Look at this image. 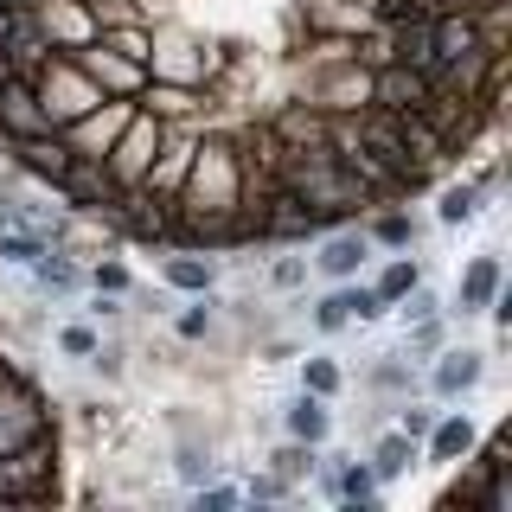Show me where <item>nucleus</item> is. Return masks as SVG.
<instances>
[{
    "instance_id": "obj_1",
    "label": "nucleus",
    "mask_w": 512,
    "mask_h": 512,
    "mask_svg": "<svg viewBox=\"0 0 512 512\" xmlns=\"http://www.w3.org/2000/svg\"><path fill=\"white\" fill-rule=\"evenodd\" d=\"M314 58L301 64L295 96L314 103L320 116H352V109L372 103V64L352 52V39H308Z\"/></svg>"
},
{
    "instance_id": "obj_2",
    "label": "nucleus",
    "mask_w": 512,
    "mask_h": 512,
    "mask_svg": "<svg viewBox=\"0 0 512 512\" xmlns=\"http://www.w3.org/2000/svg\"><path fill=\"white\" fill-rule=\"evenodd\" d=\"M154 45H148V77H160V84H192V90H212L218 71L231 64L237 52L218 39H205V32H192L180 20H148Z\"/></svg>"
},
{
    "instance_id": "obj_3",
    "label": "nucleus",
    "mask_w": 512,
    "mask_h": 512,
    "mask_svg": "<svg viewBox=\"0 0 512 512\" xmlns=\"http://www.w3.org/2000/svg\"><path fill=\"white\" fill-rule=\"evenodd\" d=\"M32 96H39V109H45V122L52 128H64V122H77L84 109H96L103 103V90H96V77L77 64L71 52H52L32 71Z\"/></svg>"
},
{
    "instance_id": "obj_4",
    "label": "nucleus",
    "mask_w": 512,
    "mask_h": 512,
    "mask_svg": "<svg viewBox=\"0 0 512 512\" xmlns=\"http://www.w3.org/2000/svg\"><path fill=\"white\" fill-rule=\"evenodd\" d=\"M52 429V410H45V391L26 378L20 359H0V455L26 448L32 436Z\"/></svg>"
},
{
    "instance_id": "obj_5",
    "label": "nucleus",
    "mask_w": 512,
    "mask_h": 512,
    "mask_svg": "<svg viewBox=\"0 0 512 512\" xmlns=\"http://www.w3.org/2000/svg\"><path fill=\"white\" fill-rule=\"evenodd\" d=\"M160 135H167V122H160V116H148V109L135 103V116L122 122L116 148L103 154V173L116 180V192H135L141 180H148V167H154V154H160Z\"/></svg>"
},
{
    "instance_id": "obj_6",
    "label": "nucleus",
    "mask_w": 512,
    "mask_h": 512,
    "mask_svg": "<svg viewBox=\"0 0 512 512\" xmlns=\"http://www.w3.org/2000/svg\"><path fill=\"white\" fill-rule=\"evenodd\" d=\"M372 256H378V244L365 237V224H352V218H346V224H333V231H320V237H314L308 269H314L320 282H352L365 263H372Z\"/></svg>"
},
{
    "instance_id": "obj_7",
    "label": "nucleus",
    "mask_w": 512,
    "mask_h": 512,
    "mask_svg": "<svg viewBox=\"0 0 512 512\" xmlns=\"http://www.w3.org/2000/svg\"><path fill=\"white\" fill-rule=\"evenodd\" d=\"M487 365H493L487 346H442L429 359V397L436 404H468L480 384H487Z\"/></svg>"
},
{
    "instance_id": "obj_8",
    "label": "nucleus",
    "mask_w": 512,
    "mask_h": 512,
    "mask_svg": "<svg viewBox=\"0 0 512 512\" xmlns=\"http://www.w3.org/2000/svg\"><path fill=\"white\" fill-rule=\"evenodd\" d=\"M32 20H39L52 52H84V45H96V32H103L96 0H32Z\"/></svg>"
},
{
    "instance_id": "obj_9",
    "label": "nucleus",
    "mask_w": 512,
    "mask_h": 512,
    "mask_svg": "<svg viewBox=\"0 0 512 512\" xmlns=\"http://www.w3.org/2000/svg\"><path fill=\"white\" fill-rule=\"evenodd\" d=\"M128 116H135V103H128V96H103V103L84 109L77 122H64V141H71L77 160H103L109 148H116V135H122Z\"/></svg>"
},
{
    "instance_id": "obj_10",
    "label": "nucleus",
    "mask_w": 512,
    "mask_h": 512,
    "mask_svg": "<svg viewBox=\"0 0 512 512\" xmlns=\"http://www.w3.org/2000/svg\"><path fill=\"white\" fill-rule=\"evenodd\" d=\"M7 160H13V173H26V180L58 186L77 154H71V141H64V128H39V135H26V141H7Z\"/></svg>"
},
{
    "instance_id": "obj_11",
    "label": "nucleus",
    "mask_w": 512,
    "mask_h": 512,
    "mask_svg": "<svg viewBox=\"0 0 512 512\" xmlns=\"http://www.w3.org/2000/svg\"><path fill=\"white\" fill-rule=\"evenodd\" d=\"M429 77L423 71H410V64H372V109H384V116H416V109L429 103Z\"/></svg>"
},
{
    "instance_id": "obj_12",
    "label": "nucleus",
    "mask_w": 512,
    "mask_h": 512,
    "mask_svg": "<svg viewBox=\"0 0 512 512\" xmlns=\"http://www.w3.org/2000/svg\"><path fill=\"white\" fill-rule=\"evenodd\" d=\"M506 288V263H500V250H480L468 256V269H461V282H455V301H448V314H461V320H480L487 314V301Z\"/></svg>"
},
{
    "instance_id": "obj_13",
    "label": "nucleus",
    "mask_w": 512,
    "mask_h": 512,
    "mask_svg": "<svg viewBox=\"0 0 512 512\" xmlns=\"http://www.w3.org/2000/svg\"><path fill=\"white\" fill-rule=\"evenodd\" d=\"M77 64H84V71L96 77V90L103 96H128V103H135L141 96V84H148V64H135V58H122V52H109L103 39L96 45H84V52H71Z\"/></svg>"
},
{
    "instance_id": "obj_14",
    "label": "nucleus",
    "mask_w": 512,
    "mask_h": 512,
    "mask_svg": "<svg viewBox=\"0 0 512 512\" xmlns=\"http://www.w3.org/2000/svg\"><path fill=\"white\" fill-rule=\"evenodd\" d=\"M480 442V423L468 410H436V423H429V436L416 442L423 448V461H436V468H455V461H468Z\"/></svg>"
},
{
    "instance_id": "obj_15",
    "label": "nucleus",
    "mask_w": 512,
    "mask_h": 512,
    "mask_svg": "<svg viewBox=\"0 0 512 512\" xmlns=\"http://www.w3.org/2000/svg\"><path fill=\"white\" fill-rule=\"evenodd\" d=\"M148 116H160V122H199L205 128V116H212V90H192V84H160V77H148L141 84V96H135Z\"/></svg>"
},
{
    "instance_id": "obj_16",
    "label": "nucleus",
    "mask_w": 512,
    "mask_h": 512,
    "mask_svg": "<svg viewBox=\"0 0 512 512\" xmlns=\"http://www.w3.org/2000/svg\"><path fill=\"white\" fill-rule=\"evenodd\" d=\"M224 263L192 244H173L167 256H160V288H173V295H205V288H218Z\"/></svg>"
},
{
    "instance_id": "obj_17",
    "label": "nucleus",
    "mask_w": 512,
    "mask_h": 512,
    "mask_svg": "<svg viewBox=\"0 0 512 512\" xmlns=\"http://www.w3.org/2000/svg\"><path fill=\"white\" fill-rule=\"evenodd\" d=\"M26 276H32V288H39V295L64 301V295H77V288H84V256H77L71 244H45V250L26 263Z\"/></svg>"
},
{
    "instance_id": "obj_18",
    "label": "nucleus",
    "mask_w": 512,
    "mask_h": 512,
    "mask_svg": "<svg viewBox=\"0 0 512 512\" xmlns=\"http://www.w3.org/2000/svg\"><path fill=\"white\" fill-rule=\"evenodd\" d=\"M282 436H295V442H314V448H327L333 442V397H314V391H295L282 404Z\"/></svg>"
},
{
    "instance_id": "obj_19",
    "label": "nucleus",
    "mask_w": 512,
    "mask_h": 512,
    "mask_svg": "<svg viewBox=\"0 0 512 512\" xmlns=\"http://www.w3.org/2000/svg\"><path fill=\"white\" fill-rule=\"evenodd\" d=\"M0 58H7V71H20V77H32L45 58H52V45H45V32H39V20H32V7L7 20V32H0Z\"/></svg>"
},
{
    "instance_id": "obj_20",
    "label": "nucleus",
    "mask_w": 512,
    "mask_h": 512,
    "mask_svg": "<svg viewBox=\"0 0 512 512\" xmlns=\"http://www.w3.org/2000/svg\"><path fill=\"white\" fill-rule=\"evenodd\" d=\"M269 135L282 141V148H295V141H327V116H320L314 103H301V96H288L282 109H269Z\"/></svg>"
},
{
    "instance_id": "obj_21",
    "label": "nucleus",
    "mask_w": 512,
    "mask_h": 512,
    "mask_svg": "<svg viewBox=\"0 0 512 512\" xmlns=\"http://www.w3.org/2000/svg\"><path fill=\"white\" fill-rule=\"evenodd\" d=\"M365 461H372V474H378V487H391V480H404L416 461H423V448H416L404 429H384V436L365 448Z\"/></svg>"
},
{
    "instance_id": "obj_22",
    "label": "nucleus",
    "mask_w": 512,
    "mask_h": 512,
    "mask_svg": "<svg viewBox=\"0 0 512 512\" xmlns=\"http://www.w3.org/2000/svg\"><path fill=\"white\" fill-rule=\"evenodd\" d=\"M218 327H224V301H218V288H205V295H186V308L173 314V333H180L186 346L218 340Z\"/></svg>"
},
{
    "instance_id": "obj_23",
    "label": "nucleus",
    "mask_w": 512,
    "mask_h": 512,
    "mask_svg": "<svg viewBox=\"0 0 512 512\" xmlns=\"http://www.w3.org/2000/svg\"><path fill=\"white\" fill-rule=\"evenodd\" d=\"M365 391L384 397V404H404V397L416 391V372H410V359L404 352H378L372 365H365Z\"/></svg>"
},
{
    "instance_id": "obj_24",
    "label": "nucleus",
    "mask_w": 512,
    "mask_h": 512,
    "mask_svg": "<svg viewBox=\"0 0 512 512\" xmlns=\"http://www.w3.org/2000/svg\"><path fill=\"white\" fill-rule=\"evenodd\" d=\"M416 282H423V263H416L410 250H391V256L378 263V276H372V295L384 301V308H397V301H404Z\"/></svg>"
},
{
    "instance_id": "obj_25",
    "label": "nucleus",
    "mask_w": 512,
    "mask_h": 512,
    "mask_svg": "<svg viewBox=\"0 0 512 512\" xmlns=\"http://www.w3.org/2000/svg\"><path fill=\"white\" fill-rule=\"evenodd\" d=\"M365 237H372L378 250H416V237H423V218H416V212H397V205H378L372 224H365Z\"/></svg>"
},
{
    "instance_id": "obj_26",
    "label": "nucleus",
    "mask_w": 512,
    "mask_h": 512,
    "mask_svg": "<svg viewBox=\"0 0 512 512\" xmlns=\"http://www.w3.org/2000/svg\"><path fill=\"white\" fill-rule=\"evenodd\" d=\"M480 212H487V199H480L474 180H448V186L436 192V224H448V231H468Z\"/></svg>"
},
{
    "instance_id": "obj_27",
    "label": "nucleus",
    "mask_w": 512,
    "mask_h": 512,
    "mask_svg": "<svg viewBox=\"0 0 512 512\" xmlns=\"http://www.w3.org/2000/svg\"><path fill=\"white\" fill-rule=\"evenodd\" d=\"M314 461H320V448H314V442H295V436H282L276 448H269V461H263V468L276 474V480H288V487H301V480L314 474Z\"/></svg>"
},
{
    "instance_id": "obj_28",
    "label": "nucleus",
    "mask_w": 512,
    "mask_h": 512,
    "mask_svg": "<svg viewBox=\"0 0 512 512\" xmlns=\"http://www.w3.org/2000/svg\"><path fill=\"white\" fill-rule=\"evenodd\" d=\"M378 474H372V461H359V455H346L340 461V506H352V512H372L378 506Z\"/></svg>"
},
{
    "instance_id": "obj_29",
    "label": "nucleus",
    "mask_w": 512,
    "mask_h": 512,
    "mask_svg": "<svg viewBox=\"0 0 512 512\" xmlns=\"http://www.w3.org/2000/svg\"><path fill=\"white\" fill-rule=\"evenodd\" d=\"M301 391L340 397V391H346V365L333 359V352H308V359H301Z\"/></svg>"
},
{
    "instance_id": "obj_30",
    "label": "nucleus",
    "mask_w": 512,
    "mask_h": 512,
    "mask_svg": "<svg viewBox=\"0 0 512 512\" xmlns=\"http://www.w3.org/2000/svg\"><path fill=\"white\" fill-rule=\"evenodd\" d=\"M442 346H448V320L442 314L436 320H410V327H404V359L410 365H429Z\"/></svg>"
},
{
    "instance_id": "obj_31",
    "label": "nucleus",
    "mask_w": 512,
    "mask_h": 512,
    "mask_svg": "<svg viewBox=\"0 0 512 512\" xmlns=\"http://www.w3.org/2000/svg\"><path fill=\"white\" fill-rule=\"evenodd\" d=\"M84 365H90L103 384H122V378H128V340H122L116 327H103V340H96V352H90Z\"/></svg>"
},
{
    "instance_id": "obj_32",
    "label": "nucleus",
    "mask_w": 512,
    "mask_h": 512,
    "mask_svg": "<svg viewBox=\"0 0 512 512\" xmlns=\"http://www.w3.org/2000/svg\"><path fill=\"white\" fill-rule=\"evenodd\" d=\"M308 256H301V244H282L276 256H269V288H276V295H295V288H308Z\"/></svg>"
},
{
    "instance_id": "obj_33",
    "label": "nucleus",
    "mask_w": 512,
    "mask_h": 512,
    "mask_svg": "<svg viewBox=\"0 0 512 512\" xmlns=\"http://www.w3.org/2000/svg\"><path fill=\"white\" fill-rule=\"evenodd\" d=\"M314 333H327V340H333V333H346L352 327V308H346V282H327V295H314Z\"/></svg>"
},
{
    "instance_id": "obj_34",
    "label": "nucleus",
    "mask_w": 512,
    "mask_h": 512,
    "mask_svg": "<svg viewBox=\"0 0 512 512\" xmlns=\"http://www.w3.org/2000/svg\"><path fill=\"white\" fill-rule=\"evenodd\" d=\"M96 340H103V327H96V320H90V314H77V320H64V327L52 333V346L64 352V359H77V365H84V359H90V352H96Z\"/></svg>"
},
{
    "instance_id": "obj_35",
    "label": "nucleus",
    "mask_w": 512,
    "mask_h": 512,
    "mask_svg": "<svg viewBox=\"0 0 512 512\" xmlns=\"http://www.w3.org/2000/svg\"><path fill=\"white\" fill-rule=\"evenodd\" d=\"M39 250H45L39 231H26V224H0V269H26Z\"/></svg>"
},
{
    "instance_id": "obj_36",
    "label": "nucleus",
    "mask_w": 512,
    "mask_h": 512,
    "mask_svg": "<svg viewBox=\"0 0 512 512\" xmlns=\"http://www.w3.org/2000/svg\"><path fill=\"white\" fill-rule=\"evenodd\" d=\"M84 288H103V295H128V288H135V269H128L122 256H96V263H84Z\"/></svg>"
},
{
    "instance_id": "obj_37",
    "label": "nucleus",
    "mask_w": 512,
    "mask_h": 512,
    "mask_svg": "<svg viewBox=\"0 0 512 512\" xmlns=\"http://www.w3.org/2000/svg\"><path fill=\"white\" fill-rule=\"evenodd\" d=\"M391 410H397V423H391V429H404L410 442H423V436H429V423H436V410H442V404H436V397H429V404H416V397H404V404H391Z\"/></svg>"
},
{
    "instance_id": "obj_38",
    "label": "nucleus",
    "mask_w": 512,
    "mask_h": 512,
    "mask_svg": "<svg viewBox=\"0 0 512 512\" xmlns=\"http://www.w3.org/2000/svg\"><path fill=\"white\" fill-rule=\"evenodd\" d=\"M436 314H448V308H442V295H436L429 282H416L410 295L397 301V320H404V327H410V320H436Z\"/></svg>"
},
{
    "instance_id": "obj_39",
    "label": "nucleus",
    "mask_w": 512,
    "mask_h": 512,
    "mask_svg": "<svg viewBox=\"0 0 512 512\" xmlns=\"http://www.w3.org/2000/svg\"><path fill=\"white\" fill-rule=\"evenodd\" d=\"M192 506H199V512H231V506H244V487H231V480H205V487H192Z\"/></svg>"
},
{
    "instance_id": "obj_40",
    "label": "nucleus",
    "mask_w": 512,
    "mask_h": 512,
    "mask_svg": "<svg viewBox=\"0 0 512 512\" xmlns=\"http://www.w3.org/2000/svg\"><path fill=\"white\" fill-rule=\"evenodd\" d=\"M346 308H352V320H359V327H372V320L391 314V308H384V301L372 295V282H359V276L346 282Z\"/></svg>"
},
{
    "instance_id": "obj_41",
    "label": "nucleus",
    "mask_w": 512,
    "mask_h": 512,
    "mask_svg": "<svg viewBox=\"0 0 512 512\" xmlns=\"http://www.w3.org/2000/svg\"><path fill=\"white\" fill-rule=\"evenodd\" d=\"M288 493H295V487H288V480H276L269 468H250V480H244V500H250V506H276V500H288Z\"/></svg>"
},
{
    "instance_id": "obj_42",
    "label": "nucleus",
    "mask_w": 512,
    "mask_h": 512,
    "mask_svg": "<svg viewBox=\"0 0 512 512\" xmlns=\"http://www.w3.org/2000/svg\"><path fill=\"white\" fill-rule=\"evenodd\" d=\"M84 314L96 320V327H122V320H128V295H103V288H90Z\"/></svg>"
},
{
    "instance_id": "obj_43",
    "label": "nucleus",
    "mask_w": 512,
    "mask_h": 512,
    "mask_svg": "<svg viewBox=\"0 0 512 512\" xmlns=\"http://www.w3.org/2000/svg\"><path fill=\"white\" fill-rule=\"evenodd\" d=\"M7 77H13V71H7V58H0V84H7Z\"/></svg>"
},
{
    "instance_id": "obj_44",
    "label": "nucleus",
    "mask_w": 512,
    "mask_h": 512,
    "mask_svg": "<svg viewBox=\"0 0 512 512\" xmlns=\"http://www.w3.org/2000/svg\"><path fill=\"white\" fill-rule=\"evenodd\" d=\"M96 7H103V0H96Z\"/></svg>"
}]
</instances>
